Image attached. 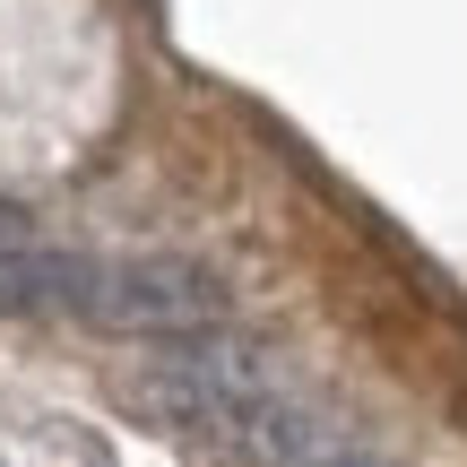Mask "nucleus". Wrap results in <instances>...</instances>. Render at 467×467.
I'll return each mask as SVG.
<instances>
[{
    "label": "nucleus",
    "mask_w": 467,
    "mask_h": 467,
    "mask_svg": "<svg viewBox=\"0 0 467 467\" xmlns=\"http://www.w3.org/2000/svg\"><path fill=\"white\" fill-rule=\"evenodd\" d=\"M9 243H26V217H17V208L0 200V251H9Z\"/></svg>",
    "instance_id": "obj_4"
},
{
    "label": "nucleus",
    "mask_w": 467,
    "mask_h": 467,
    "mask_svg": "<svg viewBox=\"0 0 467 467\" xmlns=\"http://www.w3.org/2000/svg\"><path fill=\"white\" fill-rule=\"evenodd\" d=\"M234 295L208 260H173V251H139V260H87L78 320L113 337H191L225 329Z\"/></svg>",
    "instance_id": "obj_1"
},
{
    "label": "nucleus",
    "mask_w": 467,
    "mask_h": 467,
    "mask_svg": "<svg viewBox=\"0 0 467 467\" xmlns=\"http://www.w3.org/2000/svg\"><path fill=\"white\" fill-rule=\"evenodd\" d=\"M268 399V355L251 337H217V329H191L139 372V407L173 433H208L225 441L243 407Z\"/></svg>",
    "instance_id": "obj_2"
},
{
    "label": "nucleus",
    "mask_w": 467,
    "mask_h": 467,
    "mask_svg": "<svg viewBox=\"0 0 467 467\" xmlns=\"http://www.w3.org/2000/svg\"><path fill=\"white\" fill-rule=\"evenodd\" d=\"M303 467H381V459H372V451H347V441H329V451H312Z\"/></svg>",
    "instance_id": "obj_3"
}]
</instances>
